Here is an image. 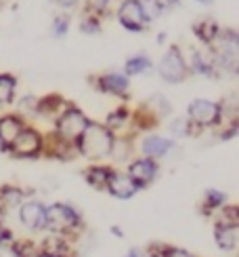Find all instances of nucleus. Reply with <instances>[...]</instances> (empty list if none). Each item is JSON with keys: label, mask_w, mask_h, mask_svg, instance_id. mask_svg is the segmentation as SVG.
I'll use <instances>...</instances> for the list:
<instances>
[{"label": "nucleus", "mask_w": 239, "mask_h": 257, "mask_svg": "<svg viewBox=\"0 0 239 257\" xmlns=\"http://www.w3.org/2000/svg\"><path fill=\"white\" fill-rule=\"evenodd\" d=\"M114 142H116V135L103 122L88 120L80 139L76 142V150H78L80 156L88 160H101V158L112 156Z\"/></svg>", "instance_id": "obj_1"}, {"label": "nucleus", "mask_w": 239, "mask_h": 257, "mask_svg": "<svg viewBox=\"0 0 239 257\" xmlns=\"http://www.w3.org/2000/svg\"><path fill=\"white\" fill-rule=\"evenodd\" d=\"M48 234H59V236L72 238L84 230L82 213L68 205V202H52L46 207V228Z\"/></svg>", "instance_id": "obj_2"}, {"label": "nucleus", "mask_w": 239, "mask_h": 257, "mask_svg": "<svg viewBox=\"0 0 239 257\" xmlns=\"http://www.w3.org/2000/svg\"><path fill=\"white\" fill-rule=\"evenodd\" d=\"M88 124V118H86V114L82 110H78L76 105H70L68 110H63L61 116L55 120V133L59 139H63L65 144H70L76 148V142L80 139L82 131Z\"/></svg>", "instance_id": "obj_3"}, {"label": "nucleus", "mask_w": 239, "mask_h": 257, "mask_svg": "<svg viewBox=\"0 0 239 257\" xmlns=\"http://www.w3.org/2000/svg\"><path fill=\"white\" fill-rule=\"evenodd\" d=\"M158 74L168 84H178L189 76L187 61H184L178 47H172L162 55V59L158 61Z\"/></svg>", "instance_id": "obj_4"}, {"label": "nucleus", "mask_w": 239, "mask_h": 257, "mask_svg": "<svg viewBox=\"0 0 239 257\" xmlns=\"http://www.w3.org/2000/svg\"><path fill=\"white\" fill-rule=\"evenodd\" d=\"M187 118L195 128L216 126L222 120V103L210 99H193L187 105Z\"/></svg>", "instance_id": "obj_5"}, {"label": "nucleus", "mask_w": 239, "mask_h": 257, "mask_svg": "<svg viewBox=\"0 0 239 257\" xmlns=\"http://www.w3.org/2000/svg\"><path fill=\"white\" fill-rule=\"evenodd\" d=\"M44 137L34 126H24V131L17 135V139L6 152H10L15 158H38L44 152Z\"/></svg>", "instance_id": "obj_6"}, {"label": "nucleus", "mask_w": 239, "mask_h": 257, "mask_svg": "<svg viewBox=\"0 0 239 257\" xmlns=\"http://www.w3.org/2000/svg\"><path fill=\"white\" fill-rule=\"evenodd\" d=\"M19 223L30 232H44L46 228V205L40 200H24L17 207Z\"/></svg>", "instance_id": "obj_7"}, {"label": "nucleus", "mask_w": 239, "mask_h": 257, "mask_svg": "<svg viewBox=\"0 0 239 257\" xmlns=\"http://www.w3.org/2000/svg\"><path fill=\"white\" fill-rule=\"evenodd\" d=\"M118 21L132 34H138L147 28V21L143 17V9H140V0H122L118 7Z\"/></svg>", "instance_id": "obj_8"}, {"label": "nucleus", "mask_w": 239, "mask_h": 257, "mask_svg": "<svg viewBox=\"0 0 239 257\" xmlns=\"http://www.w3.org/2000/svg\"><path fill=\"white\" fill-rule=\"evenodd\" d=\"M158 173H160L158 160H151V158H147V156L134 158L132 163H130L128 171H126V175L138 186V190H143V188H147V186L154 184L156 177H158Z\"/></svg>", "instance_id": "obj_9"}, {"label": "nucleus", "mask_w": 239, "mask_h": 257, "mask_svg": "<svg viewBox=\"0 0 239 257\" xmlns=\"http://www.w3.org/2000/svg\"><path fill=\"white\" fill-rule=\"evenodd\" d=\"M96 89L101 93H107V95H116V97H128V91H130V80L128 76L120 72H107V74H101L96 76Z\"/></svg>", "instance_id": "obj_10"}, {"label": "nucleus", "mask_w": 239, "mask_h": 257, "mask_svg": "<svg viewBox=\"0 0 239 257\" xmlns=\"http://www.w3.org/2000/svg\"><path fill=\"white\" fill-rule=\"evenodd\" d=\"M24 118L17 114H4L0 116V146H2V150L6 152V150L10 148V144L17 139V135L24 131Z\"/></svg>", "instance_id": "obj_11"}, {"label": "nucleus", "mask_w": 239, "mask_h": 257, "mask_svg": "<svg viewBox=\"0 0 239 257\" xmlns=\"http://www.w3.org/2000/svg\"><path fill=\"white\" fill-rule=\"evenodd\" d=\"M174 148V142L168 137H162V135H147L143 137V142H140V152H143V156L151 158V160H160L164 158L170 150Z\"/></svg>", "instance_id": "obj_12"}, {"label": "nucleus", "mask_w": 239, "mask_h": 257, "mask_svg": "<svg viewBox=\"0 0 239 257\" xmlns=\"http://www.w3.org/2000/svg\"><path fill=\"white\" fill-rule=\"evenodd\" d=\"M105 190L110 192L114 198H118V200H128V198H132L138 192V186L126 173H120V171H116Z\"/></svg>", "instance_id": "obj_13"}, {"label": "nucleus", "mask_w": 239, "mask_h": 257, "mask_svg": "<svg viewBox=\"0 0 239 257\" xmlns=\"http://www.w3.org/2000/svg\"><path fill=\"white\" fill-rule=\"evenodd\" d=\"M237 236H239V226H229V223H214V242L216 247L224 253H231L237 249Z\"/></svg>", "instance_id": "obj_14"}, {"label": "nucleus", "mask_w": 239, "mask_h": 257, "mask_svg": "<svg viewBox=\"0 0 239 257\" xmlns=\"http://www.w3.org/2000/svg\"><path fill=\"white\" fill-rule=\"evenodd\" d=\"M72 103L65 101L61 95H46V97H42V99H36V114L40 116H44V118H59L61 112L63 110H68Z\"/></svg>", "instance_id": "obj_15"}, {"label": "nucleus", "mask_w": 239, "mask_h": 257, "mask_svg": "<svg viewBox=\"0 0 239 257\" xmlns=\"http://www.w3.org/2000/svg\"><path fill=\"white\" fill-rule=\"evenodd\" d=\"M114 173H116V169L110 167V165H92V167H88V169L82 171L84 181H86V184H88L90 188H94V190H105Z\"/></svg>", "instance_id": "obj_16"}, {"label": "nucleus", "mask_w": 239, "mask_h": 257, "mask_svg": "<svg viewBox=\"0 0 239 257\" xmlns=\"http://www.w3.org/2000/svg\"><path fill=\"white\" fill-rule=\"evenodd\" d=\"M193 32H195V36L204 42V45L212 47L214 40L218 38V34H220V26L216 24L214 19H200V21H195Z\"/></svg>", "instance_id": "obj_17"}, {"label": "nucleus", "mask_w": 239, "mask_h": 257, "mask_svg": "<svg viewBox=\"0 0 239 257\" xmlns=\"http://www.w3.org/2000/svg\"><path fill=\"white\" fill-rule=\"evenodd\" d=\"M28 196V190L19 188V186H13V184H4L0 186V202H2V207L8 211V209H17L21 202L26 200Z\"/></svg>", "instance_id": "obj_18"}, {"label": "nucleus", "mask_w": 239, "mask_h": 257, "mask_svg": "<svg viewBox=\"0 0 239 257\" xmlns=\"http://www.w3.org/2000/svg\"><path fill=\"white\" fill-rule=\"evenodd\" d=\"M189 72H195V74H202V76H214L216 74V63L212 59V55H206V53L198 51L195 49L193 51V57H191V63H189Z\"/></svg>", "instance_id": "obj_19"}, {"label": "nucleus", "mask_w": 239, "mask_h": 257, "mask_svg": "<svg viewBox=\"0 0 239 257\" xmlns=\"http://www.w3.org/2000/svg\"><path fill=\"white\" fill-rule=\"evenodd\" d=\"M154 70V61L147 55H134L128 57L124 63V76H143V74Z\"/></svg>", "instance_id": "obj_20"}, {"label": "nucleus", "mask_w": 239, "mask_h": 257, "mask_svg": "<svg viewBox=\"0 0 239 257\" xmlns=\"http://www.w3.org/2000/svg\"><path fill=\"white\" fill-rule=\"evenodd\" d=\"M226 205V194L222 190H216V188H208L204 192V215H210V213L218 211Z\"/></svg>", "instance_id": "obj_21"}, {"label": "nucleus", "mask_w": 239, "mask_h": 257, "mask_svg": "<svg viewBox=\"0 0 239 257\" xmlns=\"http://www.w3.org/2000/svg\"><path fill=\"white\" fill-rule=\"evenodd\" d=\"M17 78L13 74H0V105H8L15 99Z\"/></svg>", "instance_id": "obj_22"}, {"label": "nucleus", "mask_w": 239, "mask_h": 257, "mask_svg": "<svg viewBox=\"0 0 239 257\" xmlns=\"http://www.w3.org/2000/svg\"><path fill=\"white\" fill-rule=\"evenodd\" d=\"M13 257H38V242L28 238H15V242L8 247Z\"/></svg>", "instance_id": "obj_23"}, {"label": "nucleus", "mask_w": 239, "mask_h": 257, "mask_svg": "<svg viewBox=\"0 0 239 257\" xmlns=\"http://www.w3.org/2000/svg\"><path fill=\"white\" fill-rule=\"evenodd\" d=\"M130 118H132V116H130V110H128V108H118V110H114L110 116H107L105 126L110 128L112 133L122 131V128L126 126V122H128Z\"/></svg>", "instance_id": "obj_24"}, {"label": "nucleus", "mask_w": 239, "mask_h": 257, "mask_svg": "<svg viewBox=\"0 0 239 257\" xmlns=\"http://www.w3.org/2000/svg\"><path fill=\"white\" fill-rule=\"evenodd\" d=\"M140 9H143V17L147 24L156 21L164 13V0H140Z\"/></svg>", "instance_id": "obj_25"}, {"label": "nucleus", "mask_w": 239, "mask_h": 257, "mask_svg": "<svg viewBox=\"0 0 239 257\" xmlns=\"http://www.w3.org/2000/svg\"><path fill=\"white\" fill-rule=\"evenodd\" d=\"M170 133H172V137H187V135H191L193 133V124L189 122V118L187 116H178V118H172V122H170Z\"/></svg>", "instance_id": "obj_26"}, {"label": "nucleus", "mask_w": 239, "mask_h": 257, "mask_svg": "<svg viewBox=\"0 0 239 257\" xmlns=\"http://www.w3.org/2000/svg\"><path fill=\"white\" fill-rule=\"evenodd\" d=\"M218 219L216 221H220V223H229V226H239V209L235 205H226L222 209H218Z\"/></svg>", "instance_id": "obj_27"}, {"label": "nucleus", "mask_w": 239, "mask_h": 257, "mask_svg": "<svg viewBox=\"0 0 239 257\" xmlns=\"http://www.w3.org/2000/svg\"><path fill=\"white\" fill-rule=\"evenodd\" d=\"M80 30L84 34H99L101 32V17H96L92 13H86L80 21Z\"/></svg>", "instance_id": "obj_28"}, {"label": "nucleus", "mask_w": 239, "mask_h": 257, "mask_svg": "<svg viewBox=\"0 0 239 257\" xmlns=\"http://www.w3.org/2000/svg\"><path fill=\"white\" fill-rule=\"evenodd\" d=\"M70 32V17L68 15H57L50 24V34L55 38H63Z\"/></svg>", "instance_id": "obj_29"}, {"label": "nucleus", "mask_w": 239, "mask_h": 257, "mask_svg": "<svg viewBox=\"0 0 239 257\" xmlns=\"http://www.w3.org/2000/svg\"><path fill=\"white\" fill-rule=\"evenodd\" d=\"M162 255H164V257H193L187 249L172 247V244H162Z\"/></svg>", "instance_id": "obj_30"}, {"label": "nucleus", "mask_w": 239, "mask_h": 257, "mask_svg": "<svg viewBox=\"0 0 239 257\" xmlns=\"http://www.w3.org/2000/svg\"><path fill=\"white\" fill-rule=\"evenodd\" d=\"M13 242H15L13 230L6 228V226H2V228H0V249H6V251H8V247H10Z\"/></svg>", "instance_id": "obj_31"}, {"label": "nucleus", "mask_w": 239, "mask_h": 257, "mask_svg": "<svg viewBox=\"0 0 239 257\" xmlns=\"http://www.w3.org/2000/svg\"><path fill=\"white\" fill-rule=\"evenodd\" d=\"M55 5H59L61 9H74L76 5H78V0H52Z\"/></svg>", "instance_id": "obj_32"}, {"label": "nucleus", "mask_w": 239, "mask_h": 257, "mask_svg": "<svg viewBox=\"0 0 239 257\" xmlns=\"http://www.w3.org/2000/svg\"><path fill=\"white\" fill-rule=\"evenodd\" d=\"M145 257H164V255H162V244H154V247L147 251Z\"/></svg>", "instance_id": "obj_33"}, {"label": "nucleus", "mask_w": 239, "mask_h": 257, "mask_svg": "<svg viewBox=\"0 0 239 257\" xmlns=\"http://www.w3.org/2000/svg\"><path fill=\"white\" fill-rule=\"evenodd\" d=\"M124 257H145V253L140 251V249H134V247H132V249H128V253H126Z\"/></svg>", "instance_id": "obj_34"}, {"label": "nucleus", "mask_w": 239, "mask_h": 257, "mask_svg": "<svg viewBox=\"0 0 239 257\" xmlns=\"http://www.w3.org/2000/svg\"><path fill=\"white\" fill-rule=\"evenodd\" d=\"M6 209L2 207V202H0V228H2V226H6Z\"/></svg>", "instance_id": "obj_35"}, {"label": "nucleus", "mask_w": 239, "mask_h": 257, "mask_svg": "<svg viewBox=\"0 0 239 257\" xmlns=\"http://www.w3.org/2000/svg\"><path fill=\"white\" fill-rule=\"evenodd\" d=\"M112 234L116 238H124V230L120 228V226H112Z\"/></svg>", "instance_id": "obj_36"}, {"label": "nucleus", "mask_w": 239, "mask_h": 257, "mask_svg": "<svg viewBox=\"0 0 239 257\" xmlns=\"http://www.w3.org/2000/svg\"><path fill=\"white\" fill-rule=\"evenodd\" d=\"M195 3H200V5H208V7H210V5L214 3V0H195Z\"/></svg>", "instance_id": "obj_37"}, {"label": "nucleus", "mask_w": 239, "mask_h": 257, "mask_svg": "<svg viewBox=\"0 0 239 257\" xmlns=\"http://www.w3.org/2000/svg\"><path fill=\"white\" fill-rule=\"evenodd\" d=\"M38 257H55V255H48V253H42V251H38Z\"/></svg>", "instance_id": "obj_38"}, {"label": "nucleus", "mask_w": 239, "mask_h": 257, "mask_svg": "<svg viewBox=\"0 0 239 257\" xmlns=\"http://www.w3.org/2000/svg\"><path fill=\"white\" fill-rule=\"evenodd\" d=\"M0 152H4V150H2V146H0Z\"/></svg>", "instance_id": "obj_39"}]
</instances>
